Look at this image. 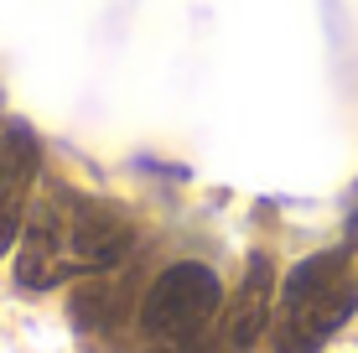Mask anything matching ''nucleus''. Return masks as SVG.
Here are the masks:
<instances>
[{
  "instance_id": "f257e3e1",
  "label": "nucleus",
  "mask_w": 358,
  "mask_h": 353,
  "mask_svg": "<svg viewBox=\"0 0 358 353\" xmlns=\"http://www.w3.org/2000/svg\"><path fill=\"white\" fill-rule=\"evenodd\" d=\"M135 245V224L125 208L89 192L52 187L31 208L21 229V254H16V281L21 291H47L78 271H115Z\"/></svg>"
},
{
  "instance_id": "f03ea898",
  "label": "nucleus",
  "mask_w": 358,
  "mask_h": 353,
  "mask_svg": "<svg viewBox=\"0 0 358 353\" xmlns=\"http://www.w3.org/2000/svg\"><path fill=\"white\" fill-rule=\"evenodd\" d=\"M358 312V275L343 250H322L296 260L280 275L270 338L275 353H317L327 338H338Z\"/></svg>"
},
{
  "instance_id": "7ed1b4c3",
  "label": "nucleus",
  "mask_w": 358,
  "mask_h": 353,
  "mask_svg": "<svg viewBox=\"0 0 358 353\" xmlns=\"http://www.w3.org/2000/svg\"><path fill=\"white\" fill-rule=\"evenodd\" d=\"M218 322H224V281L203 260L166 265L141 296V327L166 348L197 353Z\"/></svg>"
},
{
  "instance_id": "20e7f679",
  "label": "nucleus",
  "mask_w": 358,
  "mask_h": 353,
  "mask_svg": "<svg viewBox=\"0 0 358 353\" xmlns=\"http://www.w3.org/2000/svg\"><path fill=\"white\" fill-rule=\"evenodd\" d=\"M36 161H42V151H36L31 130H21V125L0 130V254L27 229V198L36 182Z\"/></svg>"
},
{
  "instance_id": "39448f33",
  "label": "nucleus",
  "mask_w": 358,
  "mask_h": 353,
  "mask_svg": "<svg viewBox=\"0 0 358 353\" xmlns=\"http://www.w3.org/2000/svg\"><path fill=\"white\" fill-rule=\"evenodd\" d=\"M275 291H280V275H275V265H270V254H250V275L234 291V307L224 317V338H229L234 353H250L260 343V333L270 327V317H275Z\"/></svg>"
},
{
  "instance_id": "423d86ee",
  "label": "nucleus",
  "mask_w": 358,
  "mask_h": 353,
  "mask_svg": "<svg viewBox=\"0 0 358 353\" xmlns=\"http://www.w3.org/2000/svg\"><path fill=\"white\" fill-rule=\"evenodd\" d=\"M115 317H120V296L109 275H89L73 291V322L78 327H115Z\"/></svg>"
}]
</instances>
